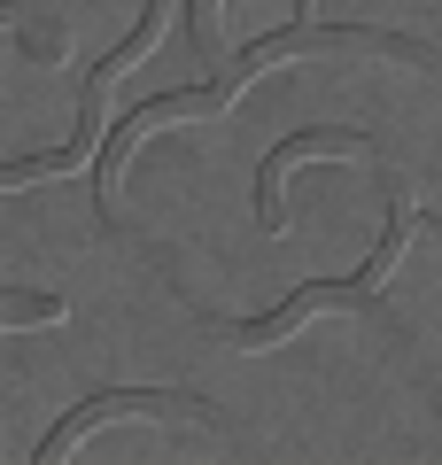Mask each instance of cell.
Listing matches in <instances>:
<instances>
[{
  "label": "cell",
  "instance_id": "1",
  "mask_svg": "<svg viewBox=\"0 0 442 465\" xmlns=\"http://www.w3.org/2000/svg\"><path fill=\"white\" fill-rule=\"evenodd\" d=\"M109 411H195V419H210V427H226V419L210 411L202 396H186V388H101V396H85V411H70V419H55V434L39 442V458H55V450L70 442V434H85L94 419H109Z\"/></svg>",
  "mask_w": 442,
  "mask_h": 465
},
{
  "label": "cell",
  "instance_id": "3",
  "mask_svg": "<svg viewBox=\"0 0 442 465\" xmlns=\"http://www.w3.org/2000/svg\"><path fill=\"white\" fill-rule=\"evenodd\" d=\"M32 318H63V302H47V295H8V326H32Z\"/></svg>",
  "mask_w": 442,
  "mask_h": 465
},
{
  "label": "cell",
  "instance_id": "2",
  "mask_svg": "<svg viewBox=\"0 0 442 465\" xmlns=\"http://www.w3.org/2000/svg\"><path fill=\"white\" fill-rule=\"evenodd\" d=\"M303 148H380V140L342 133V124H311V133H287L272 155H264V171H256V225H264V232H279V163H287V155H303Z\"/></svg>",
  "mask_w": 442,
  "mask_h": 465
}]
</instances>
